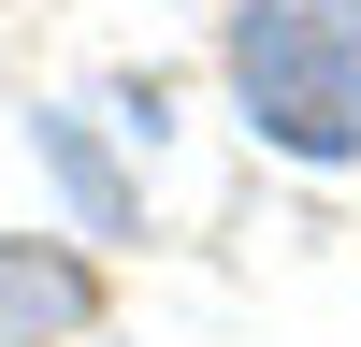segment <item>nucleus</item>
Segmentation results:
<instances>
[{
	"label": "nucleus",
	"mask_w": 361,
	"mask_h": 347,
	"mask_svg": "<svg viewBox=\"0 0 361 347\" xmlns=\"http://www.w3.org/2000/svg\"><path fill=\"white\" fill-rule=\"evenodd\" d=\"M231 87L289 159H361V0H246Z\"/></svg>",
	"instance_id": "f257e3e1"
},
{
	"label": "nucleus",
	"mask_w": 361,
	"mask_h": 347,
	"mask_svg": "<svg viewBox=\"0 0 361 347\" xmlns=\"http://www.w3.org/2000/svg\"><path fill=\"white\" fill-rule=\"evenodd\" d=\"M87 318H102V275H87V260L0 246V347H58V333H87Z\"/></svg>",
	"instance_id": "f03ea898"
}]
</instances>
